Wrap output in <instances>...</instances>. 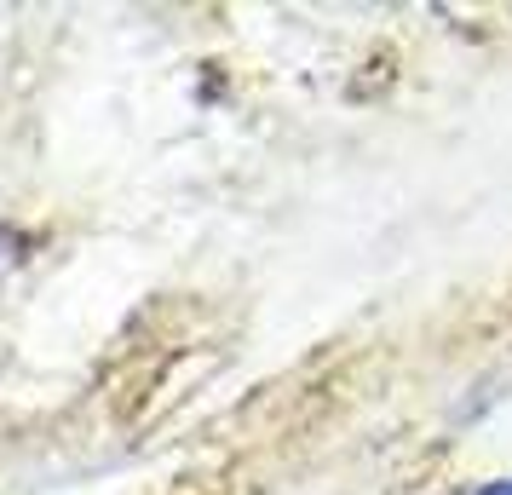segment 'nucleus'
I'll return each instance as SVG.
<instances>
[{
  "label": "nucleus",
  "instance_id": "obj_1",
  "mask_svg": "<svg viewBox=\"0 0 512 495\" xmlns=\"http://www.w3.org/2000/svg\"><path fill=\"white\" fill-rule=\"evenodd\" d=\"M472 495H512V478H495V484H484V490H472Z\"/></svg>",
  "mask_w": 512,
  "mask_h": 495
}]
</instances>
